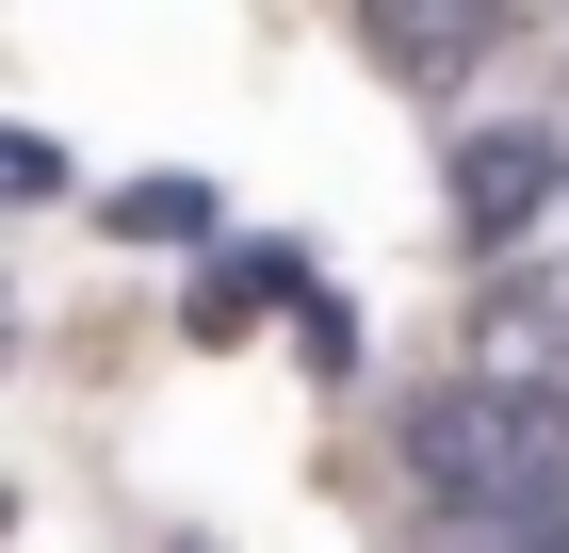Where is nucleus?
<instances>
[{
	"instance_id": "f257e3e1",
	"label": "nucleus",
	"mask_w": 569,
	"mask_h": 553,
	"mask_svg": "<svg viewBox=\"0 0 569 553\" xmlns=\"http://www.w3.org/2000/svg\"><path fill=\"white\" fill-rule=\"evenodd\" d=\"M407 472H423L439 521H569V407L456 375L407 407Z\"/></svg>"
},
{
	"instance_id": "f03ea898",
	"label": "nucleus",
	"mask_w": 569,
	"mask_h": 553,
	"mask_svg": "<svg viewBox=\"0 0 569 553\" xmlns=\"http://www.w3.org/2000/svg\"><path fill=\"white\" fill-rule=\"evenodd\" d=\"M472 375H488V391H537V407H569V245L488 260V294H472Z\"/></svg>"
},
{
	"instance_id": "7ed1b4c3",
	"label": "nucleus",
	"mask_w": 569,
	"mask_h": 553,
	"mask_svg": "<svg viewBox=\"0 0 569 553\" xmlns=\"http://www.w3.org/2000/svg\"><path fill=\"white\" fill-rule=\"evenodd\" d=\"M553 147H537V130H472V147H456V228H472L488 260H521V228L553 213Z\"/></svg>"
},
{
	"instance_id": "20e7f679",
	"label": "nucleus",
	"mask_w": 569,
	"mask_h": 553,
	"mask_svg": "<svg viewBox=\"0 0 569 553\" xmlns=\"http://www.w3.org/2000/svg\"><path fill=\"white\" fill-rule=\"evenodd\" d=\"M505 33H521V17H375V66H391V82H423V98H456Z\"/></svg>"
},
{
	"instance_id": "39448f33",
	"label": "nucleus",
	"mask_w": 569,
	"mask_h": 553,
	"mask_svg": "<svg viewBox=\"0 0 569 553\" xmlns=\"http://www.w3.org/2000/svg\"><path fill=\"white\" fill-rule=\"evenodd\" d=\"M261 294H277V260H228L212 294H196V326H212V342H228V326H244V309H261Z\"/></svg>"
}]
</instances>
